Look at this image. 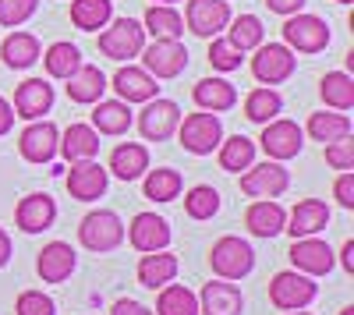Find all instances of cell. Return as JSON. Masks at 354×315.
Masks as SVG:
<instances>
[{"label": "cell", "instance_id": "1", "mask_svg": "<svg viewBox=\"0 0 354 315\" xmlns=\"http://www.w3.org/2000/svg\"><path fill=\"white\" fill-rule=\"evenodd\" d=\"M283 46L298 53H319L330 46V25L315 15H287L283 21Z\"/></svg>", "mask_w": 354, "mask_h": 315}, {"label": "cell", "instance_id": "2", "mask_svg": "<svg viewBox=\"0 0 354 315\" xmlns=\"http://www.w3.org/2000/svg\"><path fill=\"white\" fill-rule=\"evenodd\" d=\"M177 138H181V146L195 156H209L220 142H223V124L216 113H188V117L177 124Z\"/></svg>", "mask_w": 354, "mask_h": 315}, {"label": "cell", "instance_id": "3", "mask_svg": "<svg viewBox=\"0 0 354 315\" xmlns=\"http://www.w3.org/2000/svg\"><path fill=\"white\" fill-rule=\"evenodd\" d=\"M209 266H213V273H216L220 280H241V276H248L252 266H255V251H252L248 241H241V238L230 234V238H220V241L213 245Z\"/></svg>", "mask_w": 354, "mask_h": 315}, {"label": "cell", "instance_id": "4", "mask_svg": "<svg viewBox=\"0 0 354 315\" xmlns=\"http://www.w3.org/2000/svg\"><path fill=\"white\" fill-rule=\"evenodd\" d=\"M78 241L88 248V251H113L117 245L124 241V223L117 213L110 209H96V213H88L78 227Z\"/></svg>", "mask_w": 354, "mask_h": 315}, {"label": "cell", "instance_id": "5", "mask_svg": "<svg viewBox=\"0 0 354 315\" xmlns=\"http://www.w3.org/2000/svg\"><path fill=\"white\" fill-rule=\"evenodd\" d=\"M315 283L312 276L298 273V269H283L270 280V301L280 308V312H301L305 305L315 301Z\"/></svg>", "mask_w": 354, "mask_h": 315}, {"label": "cell", "instance_id": "6", "mask_svg": "<svg viewBox=\"0 0 354 315\" xmlns=\"http://www.w3.org/2000/svg\"><path fill=\"white\" fill-rule=\"evenodd\" d=\"M110 28L100 36V50L110 57V61H131V57L142 53L145 46V28L135 18H110Z\"/></svg>", "mask_w": 354, "mask_h": 315}, {"label": "cell", "instance_id": "7", "mask_svg": "<svg viewBox=\"0 0 354 315\" xmlns=\"http://www.w3.org/2000/svg\"><path fill=\"white\" fill-rule=\"evenodd\" d=\"M298 68V57L294 50H287L283 43H270V46H255V57H252V75L262 82V85H280L294 75Z\"/></svg>", "mask_w": 354, "mask_h": 315}, {"label": "cell", "instance_id": "8", "mask_svg": "<svg viewBox=\"0 0 354 315\" xmlns=\"http://www.w3.org/2000/svg\"><path fill=\"white\" fill-rule=\"evenodd\" d=\"M177 124H181V106H177L174 99H149L145 103V110L138 113V131L145 142H167Z\"/></svg>", "mask_w": 354, "mask_h": 315}, {"label": "cell", "instance_id": "9", "mask_svg": "<svg viewBox=\"0 0 354 315\" xmlns=\"http://www.w3.org/2000/svg\"><path fill=\"white\" fill-rule=\"evenodd\" d=\"M142 61L153 78H177L188 68V50L181 39H153V46H142Z\"/></svg>", "mask_w": 354, "mask_h": 315}, {"label": "cell", "instance_id": "10", "mask_svg": "<svg viewBox=\"0 0 354 315\" xmlns=\"http://www.w3.org/2000/svg\"><path fill=\"white\" fill-rule=\"evenodd\" d=\"M305 131L294 124V121H270V124H262V149H266V156L270 160H277V163H283V160H294L301 153V146H305Z\"/></svg>", "mask_w": 354, "mask_h": 315}, {"label": "cell", "instance_id": "11", "mask_svg": "<svg viewBox=\"0 0 354 315\" xmlns=\"http://www.w3.org/2000/svg\"><path fill=\"white\" fill-rule=\"evenodd\" d=\"M185 21L195 36L216 39V32H223L227 21H230V4L227 0H188Z\"/></svg>", "mask_w": 354, "mask_h": 315}, {"label": "cell", "instance_id": "12", "mask_svg": "<svg viewBox=\"0 0 354 315\" xmlns=\"http://www.w3.org/2000/svg\"><path fill=\"white\" fill-rule=\"evenodd\" d=\"M290 188V174L277 163V160H266L259 166H248V174L241 178V191L252 198H277Z\"/></svg>", "mask_w": 354, "mask_h": 315}, {"label": "cell", "instance_id": "13", "mask_svg": "<svg viewBox=\"0 0 354 315\" xmlns=\"http://www.w3.org/2000/svg\"><path fill=\"white\" fill-rule=\"evenodd\" d=\"M287 255H290L294 269L305 273V276H326L333 269V262H337L333 248L326 241H319V238H294Z\"/></svg>", "mask_w": 354, "mask_h": 315}, {"label": "cell", "instance_id": "14", "mask_svg": "<svg viewBox=\"0 0 354 315\" xmlns=\"http://www.w3.org/2000/svg\"><path fill=\"white\" fill-rule=\"evenodd\" d=\"M57 142H61V131H57L53 121H32L21 131L18 149L28 163H50L57 156Z\"/></svg>", "mask_w": 354, "mask_h": 315}, {"label": "cell", "instance_id": "15", "mask_svg": "<svg viewBox=\"0 0 354 315\" xmlns=\"http://www.w3.org/2000/svg\"><path fill=\"white\" fill-rule=\"evenodd\" d=\"M128 241L135 251L149 255V251H163L170 245V223L156 213H138L128 227Z\"/></svg>", "mask_w": 354, "mask_h": 315}, {"label": "cell", "instance_id": "16", "mask_svg": "<svg viewBox=\"0 0 354 315\" xmlns=\"http://www.w3.org/2000/svg\"><path fill=\"white\" fill-rule=\"evenodd\" d=\"M106 166H100L96 160H82V163H71L68 170V191L78 202H96V198L106 191Z\"/></svg>", "mask_w": 354, "mask_h": 315}, {"label": "cell", "instance_id": "17", "mask_svg": "<svg viewBox=\"0 0 354 315\" xmlns=\"http://www.w3.org/2000/svg\"><path fill=\"white\" fill-rule=\"evenodd\" d=\"M50 106H53V85L43 78H28L15 89V117L39 121L43 113H50Z\"/></svg>", "mask_w": 354, "mask_h": 315}, {"label": "cell", "instance_id": "18", "mask_svg": "<svg viewBox=\"0 0 354 315\" xmlns=\"http://www.w3.org/2000/svg\"><path fill=\"white\" fill-rule=\"evenodd\" d=\"M113 89H117V96H121V103H149V99H156V93H160V85H156V78L145 71V68H121L113 75Z\"/></svg>", "mask_w": 354, "mask_h": 315}, {"label": "cell", "instance_id": "19", "mask_svg": "<svg viewBox=\"0 0 354 315\" xmlns=\"http://www.w3.org/2000/svg\"><path fill=\"white\" fill-rule=\"evenodd\" d=\"M15 220L25 234H39V231H50L53 220H57V202L50 195H25L18 209H15Z\"/></svg>", "mask_w": 354, "mask_h": 315}, {"label": "cell", "instance_id": "20", "mask_svg": "<svg viewBox=\"0 0 354 315\" xmlns=\"http://www.w3.org/2000/svg\"><path fill=\"white\" fill-rule=\"evenodd\" d=\"M245 308V298L241 291L227 280H213L202 287V298H198V312L202 315H241Z\"/></svg>", "mask_w": 354, "mask_h": 315}, {"label": "cell", "instance_id": "21", "mask_svg": "<svg viewBox=\"0 0 354 315\" xmlns=\"http://www.w3.org/2000/svg\"><path fill=\"white\" fill-rule=\"evenodd\" d=\"M78 259H75V248L64 245V241H50L43 251H39V259H36V269L46 283H64L71 273H75Z\"/></svg>", "mask_w": 354, "mask_h": 315}, {"label": "cell", "instance_id": "22", "mask_svg": "<svg viewBox=\"0 0 354 315\" xmlns=\"http://www.w3.org/2000/svg\"><path fill=\"white\" fill-rule=\"evenodd\" d=\"M245 227L255 238H277L287 227V213H283L280 202H273V198H259V202H252L248 213H245Z\"/></svg>", "mask_w": 354, "mask_h": 315}, {"label": "cell", "instance_id": "23", "mask_svg": "<svg viewBox=\"0 0 354 315\" xmlns=\"http://www.w3.org/2000/svg\"><path fill=\"white\" fill-rule=\"evenodd\" d=\"M326 223H330V206L319 202V198H305V202L294 206L290 227H283V231H290L294 238H315L319 231H326Z\"/></svg>", "mask_w": 354, "mask_h": 315}, {"label": "cell", "instance_id": "24", "mask_svg": "<svg viewBox=\"0 0 354 315\" xmlns=\"http://www.w3.org/2000/svg\"><path fill=\"white\" fill-rule=\"evenodd\" d=\"M145 170H149V149L138 146V142H121L110 153V174L121 181H138Z\"/></svg>", "mask_w": 354, "mask_h": 315}, {"label": "cell", "instance_id": "25", "mask_svg": "<svg viewBox=\"0 0 354 315\" xmlns=\"http://www.w3.org/2000/svg\"><path fill=\"white\" fill-rule=\"evenodd\" d=\"M57 149L64 153L68 163H82V160H96L100 153V135L93 124H71L64 131V138L57 142Z\"/></svg>", "mask_w": 354, "mask_h": 315}, {"label": "cell", "instance_id": "26", "mask_svg": "<svg viewBox=\"0 0 354 315\" xmlns=\"http://www.w3.org/2000/svg\"><path fill=\"white\" fill-rule=\"evenodd\" d=\"M174 276H177V255H170L167 248L142 255V262H138V283L142 287H149V291L167 287Z\"/></svg>", "mask_w": 354, "mask_h": 315}, {"label": "cell", "instance_id": "27", "mask_svg": "<svg viewBox=\"0 0 354 315\" xmlns=\"http://www.w3.org/2000/svg\"><path fill=\"white\" fill-rule=\"evenodd\" d=\"M106 93V75L96 64H82L71 78H68V96L71 103H100Z\"/></svg>", "mask_w": 354, "mask_h": 315}, {"label": "cell", "instance_id": "28", "mask_svg": "<svg viewBox=\"0 0 354 315\" xmlns=\"http://www.w3.org/2000/svg\"><path fill=\"white\" fill-rule=\"evenodd\" d=\"M192 96L205 113H223V110H230L234 103H238V93H234V85L227 78H202Z\"/></svg>", "mask_w": 354, "mask_h": 315}, {"label": "cell", "instance_id": "29", "mask_svg": "<svg viewBox=\"0 0 354 315\" xmlns=\"http://www.w3.org/2000/svg\"><path fill=\"white\" fill-rule=\"evenodd\" d=\"M96 135H124L131 128V106L121 99H100L93 110Z\"/></svg>", "mask_w": 354, "mask_h": 315}, {"label": "cell", "instance_id": "30", "mask_svg": "<svg viewBox=\"0 0 354 315\" xmlns=\"http://www.w3.org/2000/svg\"><path fill=\"white\" fill-rule=\"evenodd\" d=\"M142 28L153 39H181L185 18H181V11H177L174 4H153L149 11H145V25Z\"/></svg>", "mask_w": 354, "mask_h": 315}, {"label": "cell", "instance_id": "31", "mask_svg": "<svg viewBox=\"0 0 354 315\" xmlns=\"http://www.w3.org/2000/svg\"><path fill=\"white\" fill-rule=\"evenodd\" d=\"M110 18H113L110 0H71V21H75V28H82V32L106 28Z\"/></svg>", "mask_w": 354, "mask_h": 315}, {"label": "cell", "instance_id": "32", "mask_svg": "<svg viewBox=\"0 0 354 315\" xmlns=\"http://www.w3.org/2000/svg\"><path fill=\"white\" fill-rule=\"evenodd\" d=\"M0 57H4L8 68H28L39 61V39L32 32H11L0 46Z\"/></svg>", "mask_w": 354, "mask_h": 315}, {"label": "cell", "instance_id": "33", "mask_svg": "<svg viewBox=\"0 0 354 315\" xmlns=\"http://www.w3.org/2000/svg\"><path fill=\"white\" fill-rule=\"evenodd\" d=\"M319 96H322V103L326 106H333V110H351L354 106V78L351 75H344V71H330L326 78L319 82Z\"/></svg>", "mask_w": 354, "mask_h": 315}, {"label": "cell", "instance_id": "34", "mask_svg": "<svg viewBox=\"0 0 354 315\" xmlns=\"http://www.w3.org/2000/svg\"><path fill=\"white\" fill-rule=\"evenodd\" d=\"M43 64H46V75L50 78H71L78 68H82V53L75 43H53L46 53H43Z\"/></svg>", "mask_w": 354, "mask_h": 315}, {"label": "cell", "instance_id": "35", "mask_svg": "<svg viewBox=\"0 0 354 315\" xmlns=\"http://www.w3.org/2000/svg\"><path fill=\"white\" fill-rule=\"evenodd\" d=\"M280 110H283V99H280V93H273V89H252V93L245 96V117L255 121V124L277 121Z\"/></svg>", "mask_w": 354, "mask_h": 315}, {"label": "cell", "instance_id": "36", "mask_svg": "<svg viewBox=\"0 0 354 315\" xmlns=\"http://www.w3.org/2000/svg\"><path fill=\"white\" fill-rule=\"evenodd\" d=\"M255 160V142L245 135H230L227 142H220V166L230 170V174H241L248 170Z\"/></svg>", "mask_w": 354, "mask_h": 315}, {"label": "cell", "instance_id": "37", "mask_svg": "<svg viewBox=\"0 0 354 315\" xmlns=\"http://www.w3.org/2000/svg\"><path fill=\"white\" fill-rule=\"evenodd\" d=\"M156 315H198V298L185 283H167V287H160Z\"/></svg>", "mask_w": 354, "mask_h": 315}, {"label": "cell", "instance_id": "38", "mask_svg": "<svg viewBox=\"0 0 354 315\" xmlns=\"http://www.w3.org/2000/svg\"><path fill=\"white\" fill-rule=\"evenodd\" d=\"M181 188H185L181 174L170 166L149 170V178H145V198H153V202H174V198L181 195Z\"/></svg>", "mask_w": 354, "mask_h": 315}, {"label": "cell", "instance_id": "39", "mask_svg": "<svg viewBox=\"0 0 354 315\" xmlns=\"http://www.w3.org/2000/svg\"><path fill=\"white\" fill-rule=\"evenodd\" d=\"M308 135L315 142H326V146H330V142L351 135V117H347V113H340V110L337 113H326V110L312 113V117H308Z\"/></svg>", "mask_w": 354, "mask_h": 315}, {"label": "cell", "instance_id": "40", "mask_svg": "<svg viewBox=\"0 0 354 315\" xmlns=\"http://www.w3.org/2000/svg\"><path fill=\"white\" fill-rule=\"evenodd\" d=\"M227 25H230L227 43L238 50V53H248V50L262 46V21H259L255 15H241V18H234V21H227Z\"/></svg>", "mask_w": 354, "mask_h": 315}, {"label": "cell", "instance_id": "41", "mask_svg": "<svg viewBox=\"0 0 354 315\" xmlns=\"http://www.w3.org/2000/svg\"><path fill=\"white\" fill-rule=\"evenodd\" d=\"M185 213L192 220H213L220 213V191L213 184H195L185 195Z\"/></svg>", "mask_w": 354, "mask_h": 315}, {"label": "cell", "instance_id": "42", "mask_svg": "<svg viewBox=\"0 0 354 315\" xmlns=\"http://www.w3.org/2000/svg\"><path fill=\"white\" fill-rule=\"evenodd\" d=\"M36 8H39V0H0V25L18 28L21 21L36 15Z\"/></svg>", "mask_w": 354, "mask_h": 315}, {"label": "cell", "instance_id": "43", "mask_svg": "<svg viewBox=\"0 0 354 315\" xmlns=\"http://www.w3.org/2000/svg\"><path fill=\"white\" fill-rule=\"evenodd\" d=\"M15 315H57V305L43 291H25L15 301Z\"/></svg>", "mask_w": 354, "mask_h": 315}, {"label": "cell", "instance_id": "44", "mask_svg": "<svg viewBox=\"0 0 354 315\" xmlns=\"http://www.w3.org/2000/svg\"><path fill=\"white\" fill-rule=\"evenodd\" d=\"M241 61H245V57L234 50L227 39H213V43H209V64H213L216 71H238Z\"/></svg>", "mask_w": 354, "mask_h": 315}, {"label": "cell", "instance_id": "45", "mask_svg": "<svg viewBox=\"0 0 354 315\" xmlns=\"http://www.w3.org/2000/svg\"><path fill=\"white\" fill-rule=\"evenodd\" d=\"M326 163L333 170H354V138L351 135L330 142V146H326Z\"/></svg>", "mask_w": 354, "mask_h": 315}, {"label": "cell", "instance_id": "46", "mask_svg": "<svg viewBox=\"0 0 354 315\" xmlns=\"http://www.w3.org/2000/svg\"><path fill=\"white\" fill-rule=\"evenodd\" d=\"M333 195H337V202H340L344 209H354V170H344V174L337 178Z\"/></svg>", "mask_w": 354, "mask_h": 315}, {"label": "cell", "instance_id": "47", "mask_svg": "<svg viewBox=\"0 0 354 315\" xmlns=\"http://www.w3.org/2000/svg\"><path fill=\"white\" fill-rule=\"evenodd\" d=\"M110 315H153V312L145 305H138V301H131V298H121V301H113Z\"/></svg>", "mask_w": 354, "mask_h": 315}, {"label": "cell", "instance_id": "48", "mask_svg": "<svg viewBox=\"0 0 354 315\" xmlns=\"http://www.w3.org/2000/svg\"><path fill=\"white\" fill-rule=\"evenodd\" d=\"M266 8L277 15H298L305 8V0H266Z\"/></svg>", "mask_w": 354, "mask_h": 315}, {"label": "cell", "instance_id": "49", "mask_svg": "<svg viewBox=\"0 0 354 315\" xmlns=\"http://www.w3.org/2000/svg\"><path fill=\"white\" fill-rule=\"evenodd\" d=\"M11 128H15V106L0 96V135H8Z\"/></svg>", "mask_w": 354, "mask_h": 315}, {"label": "cell", "instance_id": "50", "mask_svg": "<svg viewBox=\"0 0 354 315\" xmlns=\"http://www.w3.org/2000/svg\"><path fill=\"white\" fill-rule=\"evenodd\" d=\"M340 262H344V269H347V273H354V241H347V245H344Z\"/></svg>", "mask_w": 354, "mask_h": 315}, {"label": "cell", "instance_id": "51", "mask_svg": "<svg viewBox=\"0 0 354 315\" xmlns=\"http://www.w3.org/2000/svg\"><path fill=\"white\" fill-rule=\"evenodd\" d=\"M8 259H11V238L0 231V266H8Z\"/></svg>", "mask_w": 354, "mask_h": 315}, {"label": "cell", "instance_id": "52", "mask_svg": "<svg viewBox=\"0 0 354 315\" xmlns=\"http://www.w3.org/2000/svg\"><path fill=\"white\" fill-rule=\"evenodd\" d=\"M156 4H177V0H156Z\"/></svg>", "mask_w": 354, "mask_h": 315}, {"label": "cell", "instance_id": "53", "mask_svg": "<svg viewBox=\"0 0 354 315\" xmlns=\"http://www.w3.org/2000/svg\"><path fill=\"white\" fill-rule=\"evenodd\" d=\"M340 315H354V308H344V312H340Z\"/></svg>", "mask_w": 354, "mask_h": 315}, {"label": "cell", "instance_id": "54", "mask_svg": "<svg viewBox=\"0 0 354 315\" xmlns=\"http://www.w3.org/2000/svg\"><path fill=\"white\" fill-rule=\"evenodd\" d=\"M290 315H308V312H290Z\"/></svg>", "mask_w": 354, "mask_h": 315}, {"label": "cell", "instance_id": "55", "mask_svg": "<svg viewBox=\"0 0 354 315\" xmlns=\"http://www.w3.org/2000/svg\"><path fill=\"white\" fill-rule=\"evenodd\" d=\"M337 4H351V0H337Z\"/></svg>", "mask_w": 354, "mask_h": 315}]
</instances>
